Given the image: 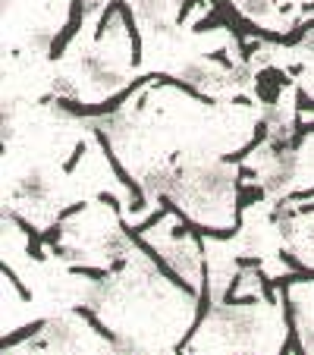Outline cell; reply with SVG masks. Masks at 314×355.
Instances as JSON below:
<instances>
[{
    "label": "cell",
    "instance_id": "8992f818",
    "mask_svg": "<svg viewBox=\"0 0 314 355\" xmlns=\"http://www.w3.org/2000/svg\"><path fill=\"white\" fill-rule=\"evenodd\" d=\"M94 126L101 129V132L107 135V139H114V141H123L129 135V129H132V123H129V116L126 114H107V116H101Z\"/></svg>",
    "mask_w": 314,
    "mask_h": 355
},
{
    "label": "cell",
    "instance_id": "52a82bcc",
    "mask_svg": "<svg viewBox=\"0 0 314 355\" xmlns=\"http://www.w3.org/2000/svg\"><path fill=\"white\" fill-rule=\"evenodd\" d=\"M47 346L51 349H76L79 346V336H76V330L69 327L67 321H57V324H51V330H47Z\"/></svg>",
    "mask_w": 314,
    "mask_h": 355
},
{
    "label": "cell",
    "instance_id": "30bf717a",
    "mask_svg": "<svg viewBox=\"0 0 314 355\" xmlns=\"http://www.w3.org/2000/svg\"><path fill=\"white\" fill-rule=\"evenodd\" d=\"M176 3H182V0H135V10H139L145 19H157L164 10L176 7Z\"/></svg>",
    "mask_w": 314,
    "mask_h": 355
},
{
    "label": "cell",
    "instance_id": "277c9868",
    "mask_svg": "<svg viewBox=\"0 0 314 355\" xmlns=\"http://www.w3.org/2000/svg\"><path fill=\"white\" fill-rule=\"evenodd\" d=\"M167 261L173 264V270H180L182 277L192 280L195 270H198V255H195L189 245H170L167 248Z\"/></svg>",
    "mask_w": 314,
    "mask_h": 355
},
{
    "label": "cell",
    "instance_id": "4fadbf2b",
    "mask_svg": "<svg viewBox=\"0 0 314 355\" xmlns=\"http://www.w3.org/2000/svg\"><path fill=\"white\" fill-rule=\"evenodd\" d=\"M44 44H47V35H41V32L32 35V47H44Z\"/></svg>",
    "mask_w": 314,
    "mask_h": 355
},
{
    "label": "cell",
    "instance_id": "6da1fadb",
    "mask_svg": "<svg viewBox=\"0 0 314 355\" xmlns=\"http://www.w3.org/2000/svg\"><path fill=\"white\" fill-rule=\"evenodd\" d=\"M295 180V155L289 151H270L268 164L261 170V182L268 186V192H283L289 182Z\"/></svg>",
    "mask_w": 314,
    "mask_h": 355
},
{
    "label": "cell",
    "instance_id": "ba28073f",
    "mask_svg": "<svg viewBox=\"0 0 314 355\" xmlns=\"http://www.w3.org/2000/svg\"><path fill=\"white\" fill-rule=\"evenodd\" d=\"M120 82H123V76L116 73L110 63L104 69H98L94 76H88V85H91L98 94H107V92H114V88H120Z\"/></svg>",
    "mask_w": 314,
    "mask_h": 355
},
{
    "label": "cell",
    "instance_id": "5b68a950",
    "mask_svg": "<svg viewBox=\"0 0 314 355\" xmlns=\"http://www.w3.org/2000/svg\"><path fill=\"white\" fill-rule=\"evenodd\" d=\"M141 186L148 189V192H157V195H176L182 189L180 176L167 173V170H161V173H148L141 176Z\"/></svg>",
    "mask_w": 314,
    "mask_h": 355
},
{
    "label": "cell",
    "instance_id": "3957f363",
    "mask_svg": "<svg viewBox=\"0 0 314 355\" xmlns=\"http://www.w3.org/2000/svg\"><path fill=\"white\" fill-rule=\"evenodd\" d=\"M16 195H19L22 201H28V205H38V201H44L47 195H51L47 176L41 173V170H28V173L19 176V182H16Z\"/></svg>",
    "mask_w": 314,
    "mask_h": 355
},
{
    "label": "cell",
    "instance_id": "7c38bea8",
    "mask_svg": "<svg viewBox=\"0 0 314 355\" xmlns=\"http://www.w3.org/2000/svg\"><path fill=\"white\" fill-rule=\"evenodd\" d=\"M302 47H305L308 54H314V28H308V35H305V41H302Z\"/></svg>",
    "mask_w": 314,
    "mask_h": 355
},
{
    "label": "cell",
    "instance_id": "8fae6325",
    "mask_svg": "<svg viewBox=\"0 0 314 355\" xmlns=\"http://www.w3.org/2000/svg\"><path fill=\"white\" fill-rule=\"evenodd\" d=\"M104 299H107V286H101V283L85 293V302L91 305V309H104Z\"/></svg>",
    "mask_w": 314,
    "mask_h": 355
},
{
    "label": "cell",
    "instance_id": "7a4b0ae2",
    "mask_svg": "<svg viewBox=\"0 0 314 355\" xmlns=\"http://www.w3.org/2000/svg\"><path fill=\"white\" fill-rule=\"evenodd\" d=\"M182 79L189 82V85L201 88V92H211V88L217 85H227V73H220L217 67H211V63L204 60H192L182 67Z\"/></svg>",
    "mask_w": 314,
    "mask_h": 355
},
{
    "label": "cell",
    "instance_id": "5bb4252c",
    "mask_svg": "<svg viewBox=\"0 0 314 355\" xmlns=\"http://www.w3.org/2000/svg\"><path fill=\"white\" fill-rule=\"evenodd\" d=\"M311 245H314V227H311Z\"/></svg>",
    "mask_w": 314,
    "mask_h": 355
},
{
    "label": "cell",
    "instance_id": "9c48e42d",
    "mask_svg": "<svg viewBox=\"0 0 314 355\" xmlns=\"http://www.w3.org/2000/svg\"><path fill=\"white\" fill-rule=\"evenodd\" d=\"M236 7L248 16V19H268L270 10H274V0H236Z\"/></svg>",
    "mask_w": 314,
    "mask_h": 355
}]
</instances>
